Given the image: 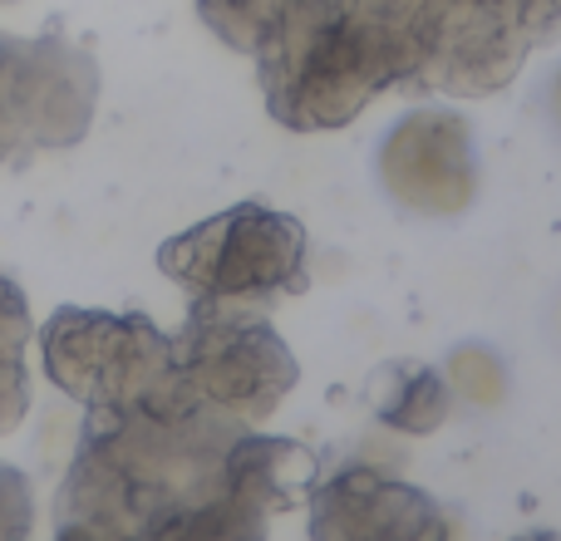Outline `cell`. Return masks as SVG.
Wrapping results in <instances>:
<instances>
[{"label": "cell", "instance_id": "7", "mask_svg": "<svg viewBox=\"0 0 561 541\" xmlns=\"http://www.w3.org/2000/svg\"><path fill=\"white\" fill-rule=\"evenodd\" d=\"M320 483V463L310 448L272 434H237L222 458V487L237 503L256 507L262 517L306 503Z\"/></svg>", "mask_w": 561, "mask_h": 541}, {"label": "cell", "instance_id": "14", "mask_svg": "<svg viewBox=\"0 0 561 541\" xmlns=\"http://www.w3.org/2000/svg\"><path fill=\"white\" fill-rule=\"evenodd\" d=\"M0 5H5V0H0Z\"/></svg>", "mask_w": 561, "mask_h": 541}, {"label": "cell", "instance_id": "3", "mask_svg": "<svg viewBox=\"0 0 561 541\" xmlns=\"http://www.w3.org/2000/svg\"><path fill=\"white\" fill-rule=\"evenodd\" d=\"M178 369L197 404L232 424H256L296 389L300 365L266 320H247L232 306H203L173 345Z\"/></svg>", "mask_w": 561, "mask_h": 541}, {"label": "cell", "instance_id": "1", "mask_svg": "<svg viewBox=\"0 0 561 541\" xmlns=\"http://www.w3.org/2000/svg\"><path fill=\"white\" fill-rule=\"evenodd\" d=\"M207 30L256 55L280 20L350 15L394 49L404 89L493 94L561 25V0H197Z\"/></svg>", "mask_w": 561, "mask_h": 541}, {"label": "cell", "instance_id": "5", "mask_svg": "<svg viewBox=\"0 0 561 541\" xmlns=\"http://www.w3.org/2000/svg\"><path fill=\"white\" fill-rule=\"evenodd\" d=\"M379 183L414 217H458L478 193L468 118L454 108H414L379 143Z\"/></svg>", "mask_w": 561, "mask_h": 541}, {"label": "cell", "instance_id": "2", "mask_svg": "<svg viewBox=\"0 0 561 541\" xmlns=\"http://www.w3.org/2000/svg\"><path fill=\"white\" fill-rule=\"evenodd\" d=\"M158 266L203 306H252L306 290V227L262 203H242L163 242Z\"/></svg>", "mask_w": 561, "mask_h": 541}, {"label": "cell", "instance_id": "11", "mask_svg": "<svg viewBox=\"0 0 561 541\" xmlns=\"http://www.w3.org/2000/svg\"><path fill=\"white\" fill-rule=\"evenodd\" d=\"M30 532V487L15 468H0V541H25Z\"/></svg>", "mask_w": 561, "mask_h": 541}, {"label": "cell", "instance_id": "9", "mask_svg": "<svg viewBox=\"0 0 561 541\" xmlns=\"http://www.w3.org/2000/svg\"><path fill=\"white\" fill-rule=\"evenodd\" d=\"M454 408V389L428 365H389L379 379V418L399 434H434Z\"/></svg>", "mask_w": 561, "mask_h": 541}, {"label": "cell", "instance_id": "10", "mask_svg": "<svg viewBox=\"0 0 561 541\" xmlns=\"http://www.w3.org/2000/svg\"><path fill=\"white\" fill-rule=\"evenodd\" d=\"M448 389H458L473 404H493L503 394V365L488 355L483 345H463L448 359Z\"/></svg>", "mask_w": 561, "mask_h": 541}, {"label": "cell", "instance_id": "13", "mask_svg": "<svg viewBox=\"0 0 561 541\" xmlns=\"http://www.w3.org/2000/svg\"><path fill=\"white\" fill-rule=\"evenodd\" d=\"M513 541H557V532H547V527H537V532H523V537H513Z\"/></svg>", "mask_w": 561, "mask_h": 541}, {"label": "cell", "instance_id": "6", "mask_svg": "<svg viewBox=\"0 0 561 541\" xmlns=\"http://www.w3.org/2000/svg\"><path fill=\"white\" fill-rule=\"evenodd\" d=\"M454 517L419 483L379 468H340L310 493V541H454Z\"/></svg>", "mask_w": 561, "mask_h": 541}, {"label": "cell", "instance_id": "8", "mask_svg": "<svg viewBox=\"0 0 561 541\" xmlns=\"http://www.w3.org/2000/svg\"><path fill=\"white\" fill-rule=\"evenodd\" d=\"M144 541H266V517L237 503L227 487L197 497V503L168 507L144 527Z\"/></svg>", "mask_w": 561, "mask_h": 541}, {"label": "cell", "instance_id": "12", "mask_svg": "<svg viewBox=\"0 0 561 541\" xmlns=\"http://www.w3.org/2000/svg\"><path fill=\"white\" fill-rule=\"evenodd\" d=\"M25 408V369H20L15 355L0 349V428H10Z\"/></svg>", "mask_w": 561, "mask_h": 541}, {"label": "cell", "instance_id": "4", "mask_svg": "<svg viewBox=\"0 0 561 541\" xmlns=\"http://www.w3.org/2000/svg\"><path fill=\"white\" fill-rule=\"evenodd\" d=\"M99 99V69L59 30L20 39L0 30V163L15 148H69L84 138Z\"/></svg>", "mask_w": 561, "mask_h": 541}]
</instances>
